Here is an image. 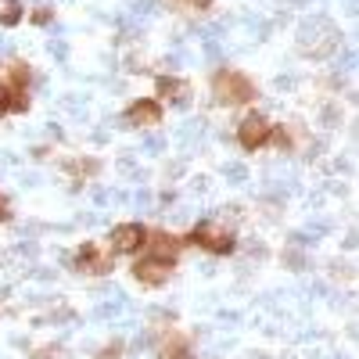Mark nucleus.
I'll list each match as a JSON object with an SVG mask.
<instances>
[{"instance_id": "nucleus-1", "label": "nucleus", "mask_w": 359, "mask_h": 359, "mask_svg": "<svg viewBox=\"0 0 359 359\" xmlns=\"http://www.w3.org/2000/svg\"><path fill=\"white\" fill-rule=\"evenodd\" d=\"M212 94H216L219 104L237 108V104H252L259 97V86L245 72H237V69H219L212 76Z\"/></svg>"}, {"instance_id": "nucleus-2", "label": "nucleus", "mask_w": 359, "mask_h": 359, "mask_svg": "<svg viewBox=\"0 0 359 359\" xmlns=\"http://www.w3.org/2000/svg\"><path fill=\"white\" fill-rule=\"evenodd\" d=\"M184 245H194V248H205L208 255H230L233 252V233L216 226V223H198L187 237H184Z\"/></svg>"}, {"instance_id": "nucleus-3", "label": "nucleus", "mask_w": 359, "mask_h": 359, "mask_svg": "<svg viewBox=\"0 0 359 359\" xmlns=\"http://www.w3.org/2000/svg\"><path fill=\"white\" fill-rule=\"evenodd\" d=\"M144 245H147V226L144 223H118L108 233V248L115 255H137V252H144Z\"/></svg>"}, {"instance_id": "nucleus-4", "label": "nucleus", "mask_w": 359, "mask_h": 359, "mask_svg": "<svg viewBox=\"0 0 359 359\" xmlns=\"http://www.w3.org/2000/svg\"><path fill=\"white\" fill-rule=\"evenodd\" d=\"M72 266L79 273L104 277V273H111V252H104V245H97V241H86L72 252Z\"/></svg>"}, {"instance_id": "nucleus-5", "label": "nucleus", "mask_w": 359, "mask_h": 359, "mask_svg": "<svg viewBox=\"0 0 359 359\" xmlns=\"http://www.w3.org/2000/svg\"><path fill=\"white\" fill-rule=\"evenodd\" d=\"M172 266H176V259H162V255L147 252L144 259L133 262V277H137L144 287H162V284L172 277Z\"/></svg>"}, {"instance_id": "nucleus-6", "label": "nucleus", "mask_w": 359, "mask_h": 359, "mask_svg": "<svg viewBox=\"0 0 359 359\" xmlns=\"http://www.w3.org/2000/svg\"><path fill=\"white\" fill-rule=\"evenodd\" d=\"M269 133H273V126H269L259 111H252V115L241 118V126H237V144H241L245 151H259V147L269 144Z\"/></svg>"}, {"instance_id": "nucleus-7", "label": "nucleus", "mask_w": 359, "mask_h": 359, "mask_svg": "<svg viewBox=\"0 0 359 359\" xmlns=\"http://www.w3.org/2000/svg\"><path fill=\"white\" fill-rule=\"evenodd\" d=\"M126 123L130 126H158L162 123V101L158 97H140L126 108Z\"/></svg>"}, {"instance_id": "nucleus-8", "label": "nucleus", "mask_w": 359, "mask_h": 359, "mask_svg": "<svg viewBox=\"0 0 359 359\" xmlns=\"http://www.w3.org/2000/svg\"><path fill=\"white\" fill-rule=\"evenodd\" d=\"M29 108V90L11 86L8 79H0V115H11V111H25Z\"/></svg>"}, {"instance_id": "nucleus-9", "label": "nucleus", "mask_w": 359, "mask_h": 359, "mask_svg": "<svg viewBox=\"0 0 359 359\" xmlns=\"http://www.w3.org/2000/svg\"><path fill=\"white\" fill-rule=\"evenodd\" d=\"M162 359H191V341L187 334H169L162 341Z\"/></svg>"}, {"instance_id": "nucleus-10", "label": "nucleus", "mask_w": 359, "mask_h": 359, "mask_svg": "<svg viewBox=\"0 0 359 359\" xmlns=\"http://www.w3.org/2000/svg\"><path fill=\"white\" fill-rule=\"evenodd\" d=\"M158 94L169 97V101H184L191 94V83L187 79H172V76H162L158 79Z\"/></svg>"}, {"instance_id": "nucleus-11", "label": "nucleus", "mask_w": 359, "mask_h": 359, "mask_svg": "<svg viewBox=\"0 0 359 359\" xmlns=\"http://www.w3.org/2000/svg\"><path fill=\"white\" fill-rule=\"evenodd\" d=\"M25 8H22V0H0V25L4 29H15L22 22Z\"/></svg>"}, {"instance_id": "nucleus-12", "label": "nucleus", "mask_w": 359, "mask_h": 359, "mask_svg": "<svg viewBox=\"0 0 359 359\" xmlns=\"http://www.w3.org/2000/svg\"><path fill=\"white\" fill-rule=\"evenodd\" d=\"M69 172H90V176H97L101 172V162H69Z\"/></svg>"}, {"instance_id": "nucleus-13", "label": "nucleus", "mask_w": 359, "mask_h": 359, "mask_svg": "<svg viewBox=\"0 0 359 359\" xmlns=\"http://www.w3.org/2000/svg\"><path fill=\"white\" fill-rule=\"evenodd\" d=\"M97 359H123V341H111L97 352Z\"/></svg>"}, {"instance_id": "nucleus-14", "label": "nucleus", "mask_w": 359, "mask_h": 359, "mask_svg": "<svg viewBox=\"0 0 359 359\" xmlns=\"http://www.w3.org/2000/svg\"><path fill=\"white\" fill-rule=\"evenodd\" d=\"M11 219V205H8V198L0 194V223H8Z\"/></svg>"}, {"instance_id": "nucleus-15", "label": "nucleus", "mask_w": 359, "mask_h": 359, "mask_svg": "<svg viewBox=\"0 0 359 359\" xmlns=\"http://www.w3.org/2000/svg\"><path fill=\"white\" fill-rule=\"evenodd\" d=\"M180 4H187V8H198V11H205V8H212V0H180Z\"/></svg>"}, {"instance_id": "nucleus-16", "label": "nucleus", "mask_w": 359, "mask_h": 359, "mask_svg": "<svg viewBox=\"0 0 359 359\" xmlns=\"http://www.w3.org/2000/svg\"><path fill=\"white\" fill-rule=\"evenodd\" d=\"M33 22H36V25H47V22H50V8H40V11L33 15Z\"/></svg>"}]
</instances>
